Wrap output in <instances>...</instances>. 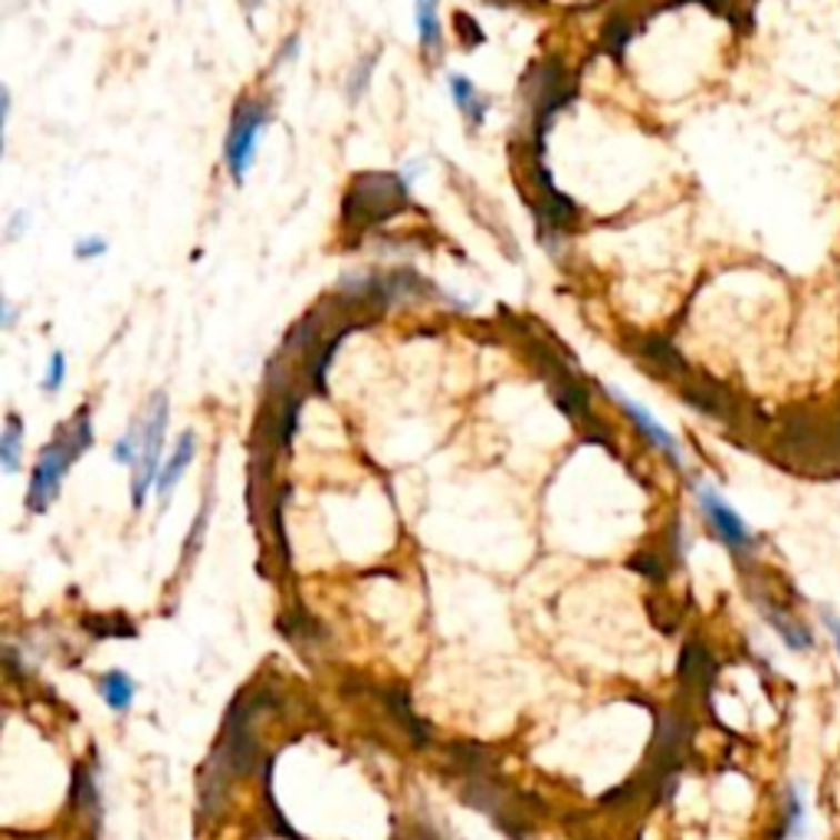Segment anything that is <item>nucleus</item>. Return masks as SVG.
Segmentation results:
<instances>
[{
    "label": "nucleus",
    "mask_w": 840,
    "mask_h": 840,
    "mask_svg": "<svg viewBox=\"0 0 840 840\" xmlns=\"http://www.w3.org/2000/svg\"><path fill=\"white\" fill-rule=\"evenodd\" d=\"M141 457V423H132V430L116 443V463L122 467H136Z\"/></svg>",
    "instance_id": "obj_14"
},
{
    "label": "nucleus",
    "mask_w": 840,
    "mask_h": 840,
    "mask_svg": "<svg viewBox=\"0 0 840 840\" xmlns=\"http://www.w3.org/2000/svg\"><path fill=\"white\" fill-rule=\"evenodd\" d=\"M821 621H824L828 633L834 637V647H838V653H840V614L828 611V608H821Z\"/></svg>",
    "instance_id": "obj_20"
},
{
    "label": "nucleus",
    "mask_w": 840,
    "mask_h": 840,
    "mask_svg": "<svg viewBox=\"0 0 840 840\" xmlns=\"http://www.w3.org/2000/svg\"><path fill=\"white\" fill-rule=\"evenodd\" d=\"M697 502H700L702 516L709 522V529L716 532V539L732 552V556H749L756 549V536L749 529V522L712 490L709 483H700L697 487Z\"/></svg>",
    "instance_id": "obj_5"
},
{
    "label": "nucleus",
    "mask_w": 840,
    "mask_h": 840,
    "mask_svg": "<svg viewBox=\"0 0 840 840\" xmlns=\"http://www.w3.org/2000/svg\"><path fill=\"white\" fill-rule=\"evenodd\" d=\"M643 358H650V361H657L663 371H680L683 368V361L677 358V351L670 349L667 342H660V339H650L647 342V349H643Z\"/></svg>",
    "instance_id": "obj_15"
},
{
    "label": "nucleus",
    "mask_w": 840,
    "mask_h": 840,
    "mask_svg": "<svg viewBox=\"0 0 840 840\" xmlns=\"http://www.w3.org/2000/svg\"><path fill=\"white\" fill-rule=\"evenodd\" d=\"M63 378H67V358L63 351H53L50 364H47V374H43V391H60L63 388Z\"/></svg>",
    "instance_id": "obj_16"
},
{
    "label": "nucleus",
    "mask_w": 840,
    "mask_h": 840,
    "mask_svg": "<svg viewBox=\"0 0 840 840\" xmlns=\"http://www.w3.org/2000/svg\"><path fill=\"white\" fill-rule=\"evenodd\" d=\"M270 122V109L263 102H240L233 109V122H230V132H227V168H230V178L240 184L253 164V154H257V139L260 132L267 129Z\"/></svg>",
    "instance_id": "obj_4"
},
{
    "label": "nucleus",
    "mask_w": 840,
    "mask_h": 840,
    "mask_svg": "<svg viewBox=\"0 0 840 840\" xmlns=\"http://www.w3.org/2000/svg\"><path fill=\"white\" fill-rule=\"evenodd\" d=\"M408 208V184L398 174H361L346 194V223L374 227Z\"/></svg>",
    "instance_id": "obj_2"
},
{
    "label": "nucleus",
    "mask_w": 840,
    "mask_h": 840,
    "mask_svg": "<svg viewBox=\"0 0 840 840\" xmlns=\"http://www.w3.org/2000/svg\"><path fill=\"white\" fill-rule=\"evenodd\" d=\"M194 447H198V440H194V433H191V430H188V433L174 443V450H171V457H168V463L161 467L158 483H154V492L161 496V502H168V496L174 492L178 480H181V477H184V470L191 467V460H194Z\"/></svg>",
    "instance_id": "obj_7"
},
{
    "label": "nucleus",
    "mask_w": 840,
    "mask_h": 840,
    "mask_svg": "<svg viewBox=\"0 0 840 840\" xmlns=\"http://www.w3.org/2000/svg\"><path fill=\"white\" fill-rule=\"evenodd\" d=\"M164 430H168V398L164 391L151 394L148 414L141 420V457L136 463V480H132V502L136 509L144 506L148 490L158 483L161 473V450H164Z\"/></svg>",
    "instance_id": "obj_3"
},
{
    "label": "nucleus",
    "mask_w": 840,
    "mask_h": 840,
    "mask_svg": "<svg viewBox=\"0 0 840 840\" xmlns=\"http://www.w3.org/2000/svg\"><path fill=\"white\" fill-rule=\"evenodd\" d=\"M450 79V96H453V102H457V109L473 122V126H483V119H487V109H490V102L477 92V86L467 79V76H460V72H450L447 76Z\"/></svg>",
    "instance_id": "obj_9"
},
{
    "label": "nucleus",
    "mask_w": 840,
    "mask_h": 840,
    "mask_svg": "<svg viewBox=\"0 0 840 840\" xmlns=\"http://www.w3.org/2000/svg\"><path fill=\"white\" fill-rule=\"evenodd\" d=\"M106 247H109V243H106L102 237H86V240L76 243V257H79V260H92V257H102Z\"/></svg>",
    "instance_id": "obj_18"
},
{
    "label": "nucleus",
    "mask_w": 840,
    "mask_h": 840,
    "mask_svg": "<svg viewBox=\"0 0 840 840\" xmlns=\"http://www.w3.org/2000/svg\"><path fill=\"white\" fill-rule=\"evenodd\" d=\"M371 63H374V60H364V63L358 67V72H354V79H351V99H358V96L364 92V82L371 79Z\"/></svg>",
    "instance_id": "obj_19"
},
{
    "label": "nucleus",
    "mask_w": 840,
    "mask_h": 840,
    "mask_svg": "<svg viewBox=\"0 0 840 840\" xmlns=\"http://www.w3.org/2000/svg\"><path fill=\"white\" fill-rule=\"evenodd\" d=\"M414 20H418L420 50L423 53H437L443 30H440V17H437V0H414Z\"/></svg>",
    "instance_id": "obj_12"
},
{
    "label": "nucleus",
    "mask_w": 840,
    "mask_h": 840,
    "mask_svg": "<svg viewBox=\"0 0 840 840\" xmlns=\"http://www.w3.org/2000/svg\"><path fill=\"white\" fill-rule=\"evenodd\" d=\"M99 697L106 700L109 709L116 712H126L132 700H136V680L122 670H109L102 680H99Z\"/></svg>",
    "instance_id": "obj_11"
},
{
    "label": "nucleus",
    "mask_w": 840,
    "mask_h": 840,
    "mask_svg": "<svg viewBox=\"0 0 840 840\" xmlns=\"http://www.w3.org/2000/svg\"><path fill=\"white\" fill-rule=\"evenodd\" d=\"M611 398L624 408V414H628L633 423H637V430L660 450V453H667L673 463H683V450H680V443H677V437L660 423V420L653 418L640 401H633L630 394H624V391H618V388H611Z\"/></svg>",
    "instance_id": "obj_6"
},
{
    "label": "nucleus",
    "mask_w": 840,
    "mask_h": 840,
    "mask_svg": "<svg viewBox=\"0 0 840 840\" xmlns=\"http://www.w3.org/2000/svg\"><path fill=\"white\" fill-rule=\"evenodd\" d=\"M628 40H630V27H624L621 20H614V23H611V27L604 30V43H608V47H611L614 53H621Z\"/></svg>",
    "instance_id": "obj_17"
},
{
    "label": "nucleus",
    "mask_w": 840,
    "mask_h": 840,
    "mask_svg": "<svg viewBox=\"0 0 840 840\" xmlns=\"http://www.w3.org/2000/svg\"><path fill=\"white\" fill-rule=\"evenodd\" d=\"M89 443H92V420H89V411H79V414H72L70 423H63V427L57 430V437L40 450V460H37V467H33L30 490H27V506H30L33 512H47V509H50V502L60 496L67 470L89 450Z\"/></svg>",
    "instance_id": "obj_1"
},
{
    "label": "nucleus",
    "mask_w": 840,
    "mask_h": 840,
    "mask_svg": "<svg viewBox=\"0 0 840 840\" xmlns=\"http://www.w3.org/2000/svg\"><path fill=\"white\" fill-rule=\"evenodd\" d=\"M762 608V614H766V621H769L774 633L784 640V647L788 650H794V653H804V650H811L814 647V633L804 628L798 618H791L788 611H781L778 604H769V601H762L759 604Z\"/></svg>",
    "instance_id": "obj_8"
},
{
    "label": "nucleus",
    "mask_w": 840,
    "mask_h": 840,
    "mask_svg": "<svg viewBox=\"0 0 840 840\" xmlns=\"http://www.w3.org/2000/svg\"><path fill=\"white\" fill-rule=\"evenodd\" d=\"M808 838V801L801 784H788L784 794V824H781V840H804Z\"/></svg>",
    "instance_id": "obj_10"
},
{
    "label": "nucleus",
    "mask_w": 840,
    "mask_h": 840,
    "mask_svg": "<svg viewBox=\"0 0 840 840\" xmlns=\"http://www.w3.org/2000/svg\"><path fill=\"white\" fill-rule=\"evenodd\" d=\"M20 440H23V423L17 414H7L3 433H0V460H3V473H17L20 470Z\"/></svg>",
    "instance_id": "obj_13"
}]
</instances>
